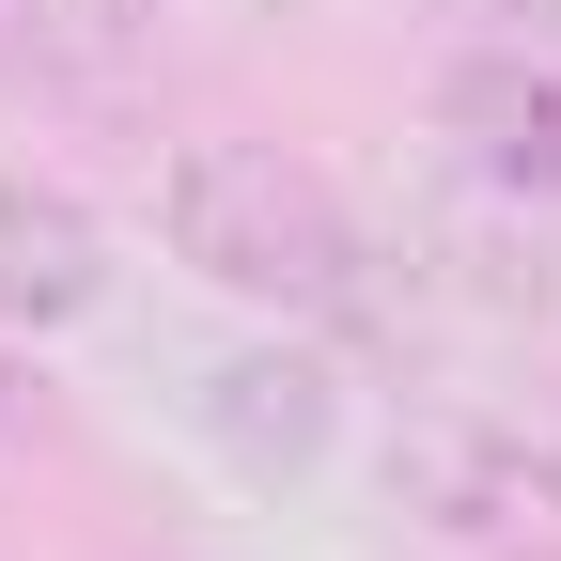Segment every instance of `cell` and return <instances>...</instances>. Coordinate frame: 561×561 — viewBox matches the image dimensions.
Instances as JSON below:
<instances>
[{
	"mask_svg": "<svg viewBox=\"0 0 561 561\" xmlns=\"http://www.w3.org/2000/svg\"><path fill=\"white\" fill-rule=\"evenodd\" d=\"M157 234H172V265H203L219 297H265V312H343L359 297V219L280 140H187L157 172Z\"/></svg>",
	"mask_w": 561,
	"mask_h": 561,
	"instance_id": "1",
	"label": "cell"
},
{
	"mask_svg": "<svg viewBox=\"0 0 561 561\" xmlns=\"http://www.w3.org/2000/svg\"><path fill=\"white\" fill-rule=\"evenodd\" d=\"M390 515H421L437 546L561 561V437H515L483 405H405L390 421Z\"/></svg>",
	"mask_w": 561,
	"mask_h": 561,
	"instance_id": "2",
	"label": "cell"
},
{
	"mask_svg": "<svg viewBox=\"0 0 561 561\" xmlns=\"http://www.w3.org/2000/svg\"><path fill=\"white\" fill-rule=\"evenodd\" d=\"M110 312V219L62 172H0V343H62Z\"/></svg>",
	"mask_w": 561,
	"mask_h": 561,
	"instance_id": "3",
	"label": "cell"
},
{
	"mask_svg": "<svg viewBox=\"0 0 561 561\" xmlns=\"http://www.w3.org/2000/svg\"><path fill=\"white\" fill-rule=\"evenodd\" d=\"M437 140L500 203H561V47H468L437 79Z\"/></svg>",
	"mask_w": 561,
	"mask_h": 561,
	"instance_id": "4",
	"label": "cell"
},
{
	"mask_svg": "<svg viewBox=\"0 0 561 561\" xmlns=\"http://www.w3.org/2000/svg\"><path fill=\"white\" fill-rule=\"evenodd\" d=\"M187 421H203V453H219L234 483H312L343 390H328V359H297V343H250V359H219L187 390Z\"/></svg>",
	"mask_w": 561,
	"mask_h": 561,
	"instance_id": "5",
	"label": "cell"
},
{
	"mask_svg": "<svg viewBox=\"0 0 561 561\" xmlns=\"http://www.w3.org/2000/svg\"><path fill=\"white\" fill-rule=\"evenodd\" d=\"M421 16H453L468 47H561V0H421Z\"/></svg>",
	"mask_w": 561,
	"mask_h": 561,
	"instance_id": "6",
	"label": "cell"
},
{
	"mask_svg": "<svg viewBox=\"0 0 561 561\" xmlns=\"http://www.w3.org/2000/svg\"><path fill=\"white\" fill-rule=\"evenodd\" d=\"M62 16H79V0H0V62H16V47H47Z\"/></svg>",
	"mask_w": 561,
	"mask_h": 561,
	"instance_id": "7",
	"label": "cell"
},
{
	"mask_svg": "<svg viewBox=\"0 0 561 561\" xmlns=\"http://www.w3.org/2000/svg\"><path fill=\"white\" fill-rule=\"evenodd\" d=\"M0 437H16V375H0Z\"/></svg>",
	"mask_w": 561,
	"mask_h": 561,
	"instance_id": "8",
	"label": "cell"
}]
</instances>
